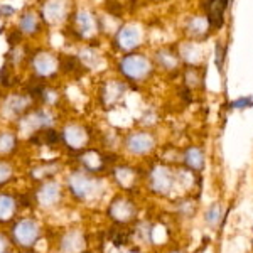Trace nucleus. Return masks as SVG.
Here are the masks:
<instances>
[{"mask_svg": "<svg viewBox=\"0 0 253 253\" xmlns=\"http://www.w3.org/2000/svg\"><path fill=\"white\" fill-rule=\"evenodd\" d=\"M10 235H12V242L17 245V247L31 250V248H34L36 243L39 242L41 226L36 219L22 218V219H19L17 223L12 224Z\"/></svg>", "mask_w": 253, "mask_h": 253, "instance_id": "obj_1", "label": "nucleus"}, {"mask_svg": "<svg viewBox=\"0 0 253 253\" xmlns=\"http://www.w3.org/2000/svg\"><path fill=\"white\" fill-rule=\"evenodd\" d=\"M68 187L71 194L80 201H86L98 193V181L89 172L84 170H75L68 177Z\"/></svg>", "mask_w": 253, "mask_h": 253, "instance_id": "obj_2", "label": "nucleus"}, {"mask_svg": "<svg viewBox=\"0 0 253 253\" xmlns=\"http://www.w3.org/2000/svg\"><path fill=\"white\" fill-rule=\"evenodd\" d=\"M122 73L130 80H144L150 73V61L140 54H128L120 61Z\"/></svg>", "mask_w": 253, "mask_h": 253, "instance_id": "obj_3", "label": "nucleus"}, {"mask_svg": "<svg viewBox=\"0 0 253 253\" xmlns=\"http://www.w3.org/2000/svg\"><path fill=\"white\" fill-rule=\"evenodd\" d=\"M63 142L68 145V149L71 150H81L88 145V140H89V135L86 132V128L81 125H76V124H71V125H66L63 130Z\"/></svg>", "mask_w": 253, "mask_h": 253, "instance_id": "obj_4", "label": "nucleus"}, {"mask_svg": "<svg viewBox=\"0 0 253 253\" xmlns=\"http://www.w3.org/2000/svg\"><path fill=\"white\" fill-rule=\"evenodd\" d=\"M38 203L44 208H52L59 203L61 199V186L56 181H47L39 187L38 196H36Z\"/></svg>", "mask_w": 253, "mask_h": 253, "instance_id": "obj_5", "label": "nucleus"}, {"mask_svg": "<svg viewBox=\"0 0 253 253\" xmlns=\"http://www.w3.org/2000/svg\"><path fill=\"white\" fill-rule=\"evenodd\" d=\"M150 184H152V189L156 193L166 194L172 189L174 184V175L167 167H156V169L150 172Z\"/></svg>", "mask_w": 253, "mask_h": 253, "instance_id": "obj_6", "label": "nucleus"}, {"mask_svg": "<svg viewBox=\"0 0 253 253\" xmlns=\"http://www.w3.org/2000/svg\"><path fill=\"white\" fill-rule=\"evenodd\" d=\"M125 145L130 154L144 156V154L150 152V150L154 149V137L149 135V133H144V132L132 133V135L126 138Z\"/></svg>", "mask_w": 253, "mask_h": 253, "instance_id": "obj_7", "label": "nucleus"}, {"mask_svg": "<svg viewBox=\"0 0 253 253\" xmlns=\"http://www.w3.org/2000/svg\"><path fill=\"white\" fill-rule=\"evenodd\" d=\"M52 125V117L49 115L46 110H36V112L29 113L27 117H24L22 126L26 130H31V132H36V130L41 128H49Z\"/></svg>", "mask_w": 253, "mask_h": 253, "instance_id": "obj_8", "label": "nucleus"}, {"mask_svg": "<svg viewBox=\"0 0 253 253\" xmlns=\"http://www.w3.org/2000/svg\"><path fill=\"white\" fill-rule=\"evenodd\" d=\"M108 213L113 219L125 223V221H128V219H132L133 213H135V208H133V205L130 201H126V199L117 198L115 201H112V205H110Z\"/></svg>", "mask_w": 253, "mask_h": 253, "instance_id": "obj_9", "label": "nucleus"}, {"mask_svg": "<svg viewBox=\"0 0 253 253\" xmlns=\"http://www.w3.org/2000/svg\"><path fill=\"white\" fill-rule=\"evenodd\" d=\"M84 245L86 242L81 231H68L61 240V253H83Z\"/></svg>", "mask_w": 253, "mask_h": 253, "instance_id": "obj_10", "label": "nucleus"}, {"mask_svg": "<svg viewBox=\"0 0 253 253\" xmlns=\"http://www.w3.org/2000/svg\"><path fill=\"white\" fill-rule=\"evenodd\" d=\"M117 42L124 51H132V49H135L140 44V32L132 26L122 27L117 34Z\"/></svg>", "mask_w": 253, "mask_h": 253, "instance_id": "obj_11", "label": "nucleus"}, {"mask_svg": "<svg viewBox=\"0 0 253 253\" xmlns=\"http://www.w3.org/2000/svg\"><path fill=\"white\" fill-rule=\"evenodd\" d=\"M32 64H34L36 73H38L39 76H42V78L51 76L52 73L58 69V59L52 54H49V52H39V54H36L34 63Z\"/></svg>", "mask_w": 253, "mask_h": 253, "instance_id": "obj_12", "label": "nucleus"}, {"mask_svg": "<svg viewBox=\"0 0 253 253\" xmlns=\"http://www.w3.org/2000/svg\"><path fill=\"white\" fill-rule=\"evenodd\" d=\"M66 12H68L66 0H49L42 9V15L49 22H61V20L66 17Z\"/></svg>", "mask_w": 253, "mask_h": 253, "instance_id": "obj_13", "label": "nucleus"}, {"mask_svg": "<svg viewBox=\"0 0 253 253\" xmlns=\"http://www.w3.org/2000/svg\"><path fill=\"white\" fill-rule=\"evenodd\" d=\"M76 26H78V31L80 34L83 36V38H93V36L96 34L98 27H96V20L93 19V15L89 14L86 10H81L78 14V17H76Z\"/></svg>", "mask_w": 253, "mask_h": 253, "instance_id": "obj_14", "label": "nucleus"}, {"mask_svg": "<svg viewBox=\"0 0 253 253\" xmlns=\"http://www.w3.org/2000/svg\"><path fill=\"white\" fill-rule=\"evenodd\" d=\"M80 162L83 166V170L84 172H89V174H95V172H100L101 169L105 167V162L101 156L95 150H88L84 152L83 156L80 157Z\"/></svg>", "mask_w": 253, "mask_h": 253, "instance_id": "obj_15", "label": "nucleus"}, {"mask_svg": "<svg viewBox=\"0 0 253 253\" xmlns=\"http://www.w3.org/2000/svg\"><path fill=\"white\" fill-rule=\"evenodd\" d=\"M17 211V203L9 194H0V223H9Z\"/></svg>", "mask_w": 253, "mask_h": 253, "instance_id": "obj_16", "label": "nucleus"}, {"mask_svg": "<svg viewBox=\"0 0 253 253\" xmlns=\"http://www.w3.org/2000/svg\"><path fill=\"white\" fill-rule=\"evenodd\" d=\"M184 162L189 169L199 170V169H203V166H205V156H203V152L198 149V147H191V149H187L184 154Z\"/></svg>", "mask_w": 253, "mask_h": 253, "instance_id": "obj_17", "label": "nucleus"}, {"mask_svg": "<svg viewBox=\"0 0 253 253\" xmlns=\"http://www.w3.org/2000/svg\"><path fill=\"white\" fill-rule=\"evenodd\" d=\"M29 107V98L27 96H19V95H14L10 96L9 100H7L5 103V108L9 110L12 115H20V113H24Z\"/></svg>", "mask_w": 253, "mask_h": 253, "instance_id": "obj_18", "label": "nucleus"}, {"mask_svg": "<svg viewBox=\"0 0 253 253\" xmlns=\"http://www.w3.org/2000/svg\"><path fill=\"white\" fill-rule=\"evenodd\" d=\"M15 144H17V138H15L14 133L10 132L0 133V156L10 154L15 149Z\"/></svg>", "mask_w": 253, "mask_h": 253, "instance_id": "obj_19", "label": "nucleus"}, {"mask_svg": "<svg viewBox=\"0 0 253 253\" xmlns=\"http://www.w3.org/2000/svg\"><path fill=\"white\" fill-rule=\"evenodd\" d=\"M20 29H22V32H27V34H32V32L38 31V17H36V14H32V12L24 14L22 19H20Z\"/></svg>", "mask_w": 253, "mask_h": 253, "instance_id": "obj_20", "label": "nucleus"}, {"mask_svg": "<svg viewBox=\"0 0 253 253\" xmlns=\"http://www.w3.org/2000/svg\"><path fill=\"white\" fill-rule=\"evenodd\" d=\"M206 29H208L206 20H203L199 17L193 19L189 24H187V32H189L191 36H201V34H205Z\"/></svg>", "mask_w": 253, "mask_h": 253, "instance_id": "obj_21", "label": "nucleus"}, {"mask_svg": "<svg viewBox=\"0 0 253 253\" xmlns=\"http://www.w3.org/2000/svg\"><path fill=\"white\" fill-rule=\"evenodd\" d=\"M157 59H159V63H161L162 66L167 68V69L175 68V66H177V63H179L177 58H175V56L170 51H159Z\"/></svg>", "mask_w": 253, "mask_h": 253, "instance_id": "obj_22", "label": "nucleus"}, {"mask_svg": "<svg viewBox=\"0 0 253 253\" xmlns=\"http://www.w3.org/2000/svg\"><path fill=\"white\" fill-rule=\"evenodd\" d=\"M115 177L122 186L128 187L130 186L128 179H135V172H133L132 169H126V167H120V169L115 170Z\"/></svg>", "mask_w": 253, "mask_h": 253, "instance_id": "obj_23", "label": "nucleus"}, {"mask_svg": "<svg viewBox=\"0 0 253 253\" xmlns=\"http://www.w3.org/2000/svg\"><path fill=\"white\" fill-rule=\"evenodd\" d=\"M205 218H206V221L210 223V224H216V223L219 221V218H221V206H219L218 203L211 205L210 210L206 211Z\"/></svg>", "mask_w": 253, "mask_h": 253, "instance_id": "obj_24", "label": "nucleus"}, {"mask_svg": "<svg viewBox=\"0 0 253 253\" xmlns=\"http://www.w3.org/2000/svg\"><path fill=\"white\" fill-rule=\"evenodd\" d=\"M42 142L44 144H47V145H56V144H59L61 140H63V138H61V135L58 132H56V130H52V128H46L42 132Z\"/></svg>", "mask_w": 253, "mask_h": 253, "instance_id": "obj_25", "label": "nucleus"}, {"mask_svg": "<svg viewBox=\"0 0 253 253\" xmlns=\"http://www.w3.org/2000/svg\"><path fill=\"white\" fill-rule=\"evenodd\" d=\"M14 175V170H12L10 164H7L5 161H0V186L9 182Z\"/></svg>", "mask_w": 253, "mask_h": 253, "instance_id": "obj_26", "label": "nucleus"}, {"mask_svg": "<svg viewBox=\"0 0 253 253\" xmlns=\"http://www.w3.org/2000/svg\"><path fill=\"white\" fill-rule=\"evenodd\" d=\"M107 89H110V96L105 98V101H107V103H113V101L118 100V98L124 95L125 86H124V84H120V83H115V89H112V84H108Z\"/></svg>", "mask_w": 253, "mask_h": 253, "instance_id": "obj_27", "label": "nucleus"}, {"mask_svg": "<svg viewBox=\"0 0 253 253\" xmlns=\"http://www.w3.org/2000/svg\"><path fill=\"white\" fill-rule=\"evenodd\" d=\"M224 56H226V47H224L221 42H218V44H216V52H214V59H216V66H218L219 73H223Z\"/></svg>", "mask_w": 253, "mask_h": 253, "instance_id": "obj_28", "label": "nucleus"}, {"mask_svg": "<svg viewBox=\"0 0 253 253\" xmlns=\"http://www.w3.org/2000/svg\"><path fill=\"white\" fill-rule=\"evenodd\" d=\"M253 105V100L252 96H247V98H240V100H235L230 103L231 108H250Z\"/></svg>", "mask_w": 253, "mask_h": 253, "instance_id": "obj_29", "label": "nucleus"}, {"mask_svg": "<svg viewBox=\"0 0 253 253\" xmlns=\"http://www.w3.org/2000/svg\"><path fill=\"white\" fill-rule=\"evenodd\" d=\"M9 238H7L3 233H0V253H7V250H9Z\"/></svg>", "mask_w": 253, "mask_h": 253, "instance_id": "obj_30", "label": "nucleus"}, {"mask_svg": "<svg viewBox=\"0 0 253 253\" xmlns=\"http://www.w3.org/2000/svg\"><path fill=\"white\" fill-rule=\"evenodd\" d=\"M12 12H14V9H12V7H2V10H0V15H10Z\"/></svg>", "mask_w": 253, "mask_h": 253, "instance_id": "obj_31", "label": "nucleus"}, {"mask_svg": "<svg viewBox=\"0 0 253 253\" xmlns=\"http://www.w3.org/2000/svg\"><path fill=\"white\" fill-rule=\"evenodd\" d=\"M7 253H9V252H7Z\"/></svg>", "mask_w": 253, "mask_h": 253, "instance_id": "obj_32", "label": "nucleus"}]
</instances>
